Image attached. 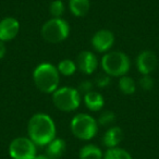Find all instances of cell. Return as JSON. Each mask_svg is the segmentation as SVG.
Listing matches in <instances>:
<instances>
[{
	"label": "cell",
	"instance_id": "obj_11",
	"mask_svg": "<svg viewBox=\"0 0 159 159\" xmlns=\"http://www.w3.org/2000/svg\"><path fill=\"white\" fill-rule=\"evenodd\" d=\"M76 66L84 74H92L98 66V59L95 53L89 50H83L80 52L76 59Z\"/></svg>",
	"mask_w": 159,
	"mask_h": 159
},
{
	"label": "cell",
	"instance_id": "obj_4",
	"mask_svg": "<svg viewBox=\"0 0 159 159\" xmlns=\"http://www.w3.org/2000/svg\"><path fill=\"white\" fill-rule=\"evenodd\" d=\"M71 131L76 139L89 141L96 135L98 123L92 116L87 113H77L71 120Z\"/></svg>",
	"mask_w": 159,
	"mask_h": 159
},
{
	"label": "cell",
	"instance_id": "obj_19",
	"mask_svg": "<svg viewBox=\"0 0 159 159\" xmlns=\"http://www.w3.org/2000/svg\"><path fill=\"white\" fill-rule=\"evenodd\" d=\"M58 71H59L60 75L63 76H71L75 73V71L77 70L76 63L74 61H72L71 59H63L59 62L57 66Z\"/></svg>",
	"mask_w": 159,
	"mask_h": 159
},
{
	"label": "cell",
	"instance_id": "obj_5",
	"mask_svg": "<svg viewBox=\"0 0 159 159\" xmlns=\"http://www.w3.org/2000/svg\"><path fill=\"white\" fill-rule=\"evenodd\" d=\"M70 34L69 23L62 18H52L45 22L40 30V35L50 44H59L68 38Z\"/></svg>",
	"mask_w": 159,
	"mask_h": 159
},
{
	"label": "cell",
	"instance_id": "obj_15",
	"mask_svg": "<svg viewBox=\"0 0 159 159\" xmlns=\"http://www.w3.org/2000/svg\"><path fill=\"white\" fill-rule=\"evenodd\" d=\"M69 8L74 16L82 18L89 13L91 1L89 0H69Z\"/></svg>",
	"mask_w": 159,
	"mask_h": 159
},
{
	"label": "cell",
	"instance_id": "obj_23",
	"mask_svg": "<svg viewBox=\"0 0 159 159\" xmlns=\"http://www.w3.org/2000/svg\"><path fill=\"white\" fill-rule=\"evenodd\" d=\"M110 76H109L108 74H106V73H102V74H99L97 77H96V85H97L98 87H100V89H104V87H107L109 86V84H110Z\"/></svg>",
	"mask_w": 159,
	"mask_h": 159
},
{
	"label": "cell",
	"instance_id": "obj_21",
	"mask_svg": "<svg viewBox=\"0 0 159 159\" xmlns=\"http://www.w3.org/2000/svg\"><path fill=\"white\" fill-rule=\"evenodd\" d=\"M116 121V113L111 110H106L102 112L98 118V123L102 126H108Z\"/></svg>",
	"mask_w": 159,
	"mask_h": 159
},
{
	"label": "cell",
	"instance_id": "obj_14",
	"mask_svg": "<svg viewBox=\"0 0 159 159\" xmlns=\"http://www.w3.org/2000/svg\"><path fill=\"white\" fill-rule=\"evenodd\" d=\"M84 104L91 111H99L105 105V99L100 93L92 91L84 95Z\"/></svg>",
	"mask_w": 159,
	"mask_h": 159
},
{
	"label": "cell",
	"instance_id": "obj_3",
	"mask_svg": "<svg viewBox=\"0 0 159 159\" xmlns=\"http://www.w3.org/2000/svg\"><path fill=\"white\" fill-rule=\"evenodd\" d=\"M102 68L109 76L121 77L126 75L131 66L129 57L122 51H109L102 58Z\"/></svg>",
	"mask_w": 159,
	"mask_h": 159
},
{
	"label": "cell",
	"instance_id": "obj_6",
	"mask_svg": "<svg viewBox=\"0 0 159 159\" xmlns=\"http://www.w3.org/2000/svg\"><path fill=\"white\" fill-rule=\"evenodd\" d=\"M52 102L59 110L71 112L79 108L81 104V94L74 87H59L52 93Z\"/></svg>",
	"mask_w": 159,
	"mask_h": 159
},
{
	"label": "cell",
	"instance_id": "obj_8",
	"mask_svg": "<svg viewBox=\"0 0 159 159\" xmlns=\"http://www.w3.org/2000/svg\"><path fill=\"white\" fill-rule=\"evenodd\" d=\"M136 69L142 75H150L158 66V58L152 50H143L136 58Z\"/></svg>",
	"mask_w": 159,
	"mask_h": 159
},
{
	"label": "cell",
	"instance_id": "obj_1",
	"mask_svg": "<svg viewBox=\"0 0 159 159\" xmlns=\"http://www.w3.org/2000/svg\"><path fill=\"white\" fill-rule=\"evenodd\" d=\"M27 134L36 146H47L56 137V124L47 113H35L29 120Z\"/></svg>",
	"mask_w": 159,
	"mask_h": 159
},
{
	"label": "cell",
	"instance_id": "obj_13",
	"mask_svg": "<svg viewBox=\"0 0 159 159\" xmlns=\"http://www.w3.org/2000/svg\"><path fill=\"white\" fill-rule=\"evenodd\" d=\"M66 142L62 139L55 137L50 143L47 145L46 152L45 154L48 156L49 159H60L63 154L66 152Z\"/></svg>",
	"mask_w": 159,
	"mask_h": 159
},
{
	"label": "cell",
	"instance_id": "obj_18",
	"mask_svg": "<svg viewBox=\"0 0 159 159\" xmlns=\"http://www.w3.org/2000/svg\"><path fill=\"white\" fill-rule=\"evenodd\" d=\"M102 159H133L132 155L128 150L120 147L108 148L104 154Z\"/></svg>",
	"mask_w": 159,
	"mask_h": 159
},
{
	"label": "cell",
	"instance_id": "obj_7",
	"mask_svg": "<svg viewBox=\"0 0 159 159\" xmlns=\"http://www.w3.org/2000/svg\"><path fill=\"white\" fill-rule=\"evenodd\" d=\"M36 145L30 137L19 136L9 145V155L12 159H34L37 155Z\"/></svg>",
	"mask_w": 159,
	"mask_h": 159
},
{
	"label": "cell",
	"instance_id": "obj_22",
	"mask_svg": "<svg viewBox=\"0 0 159 159\" xmlns=\"http://www.w3.org/2000/svg\"><path fill=\"white\" fill-rule=\"evenodd\" d=\"M154 79L150 75H143L139 81V85L144 91H152L154 89Z\"/></svg>",
	"mask_w": 159,
	"mask_h": 159
},
{
	"label": "cell",
	"instance_id": "obj_24",
	"mask_svg": "<svg viewBox=\"0 0 159 159\" xmlns=\"http://www.w3.org/2000/svg\"><path fill=\"white\" fill-rule=\"evenodd\" d=\"M93 89H94V85H93V83H92L91 81H83V82L80 83L76 89L79 91L80 94L86 95L87 93H89V92L94 91Z\"/></svg>",
	"mask_w": 159,
	"mask_h": 159
},
{
	"label": "cell",
	"instance_id": "obj_26",
	"mask_svg": "<svg viewBox=\"0 0 159 159\" xmlns=\"http://www.w3.org/2000/svg\"><path fill=\"white\" fill-rule=\"evenodd\" d=\"M34 159H49V158L46 154H38V155H36Z\"/></svg>",
	"mask_w": 159,
	"mask_h": 159
},
{
	"label": "cell",
	"instance_id": "obj_20",
	"mask_svg": "<svg viewBox=\"0 0 159 159\" xmlns=\"http://www.w3.org/2000/svg\"><path fill=\"white\" fill-rule=\"evenodd\" d=\"M49 12L52 18H61L64 13V5L61 0H53L49 5Z\"/></svg>",
	"mask_w": 159,
	"mask_h": 159
},
{
	"label": "cell",
	"instance_id": "obj_9",
	"mask_svg": "<svg viewBox=\"0 0 159 159\" xmlns=\"http://www.w3.org/2000/svg\"><path fill=\"white\" fill-rule=\"evenodd\" d=\"M92 46L97 52H107L115 44V35L109 30H99L92 37Z\"/></svg>",
	"mask_w": 159,
	"mask_h": 159
},
{
	"label": "cell",
	"instance_id": "obj_25",
	"mask_svg": "<svg viewBox=\"0 0 159 159\" xmlns=\"http://www.w3.org/2000/svg\"><path fill=\"white\" fill-rule=\"evenodd\" d=\"M6 51H7V48H6V45L2 40H0V59H2L6 55Z\"/></svg>",
	"mask_w": 159,
	"mask_h": 159
},
{
	"label": "cell",
	"instance_id": "obj_16",
	"mask_svg": "<svg viewBox=\"0 0 159 159\" xmlns=\"http://www.w3.org/2000/svg\"><path fill=\"white\" fill-rule=\"evenodd\" d=\"M80 159H102L104 154L98 146L94 144H87L84 145L79 152Z\"/></svg>",
	"mask_w": 159,
	"mask_h": 159
},
{
	"label": "cell",
	"instance_id": "obj_17",
	"mask_svg": "<svg viewBox=\"0 0 159 159\" xmlns=\"http://www.w3.org/2000/svg\"><path fill=\"white\" fill-rule=\"evenodd\" d=\"M118 86H119L120 92L123 93L124 95H132L136 91V83L134 82V80L126 75L120 77Z\"/></svg>",
	"mask_w": 159,
	"mask_h": 159
},
{
	"label": "cell",
	"instance_id": "obj_10",
	"mask_svg": "<svg viewBox=\"0 0 159 159\" xmlns=\"http://www.w3.org/2000/svg\"><path fill=\"white\" fill-rule=\"evenodd\" d=\"M20 32V23L16 18L7 16L0 21V40L10 42L18 36Z\"/></svg>",
	"mask_w": 159,
	"mask_h": 159
},
{
	"label": "cell",
	"instance_id": "obj_12",
	"mask_svg": "<svg viewBox=\"0 0 159 159\" xmlns=\"http://www.w3.org/2000/svg\"><path fill=\"white\" fill-rule=\"evenodd\" d=\"M123 139V131L119 126H111L105 132L102 136V144L107 148L118 147Z\"/></svg>",
	"mask_w": 159,
	"mask_h": 159
},
{
	"label": "cell",
	"instance_id": "obj_2",
	"mask_svg": "<svg viewBox=\"0 0 159 159\" xmlns=\"http://www.w3.org/2000/svg\"><path fill=\"white\" fill-rule=\"evenodd\" d=\"M33 81L35 86L45 94H52L59 89L60 73L57 66L49 62L38 64L33 71Z\"/></svg>",
	"mask_w": 159,
	"mask_h": 159
}]
</instances>
